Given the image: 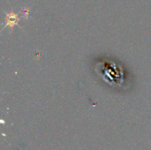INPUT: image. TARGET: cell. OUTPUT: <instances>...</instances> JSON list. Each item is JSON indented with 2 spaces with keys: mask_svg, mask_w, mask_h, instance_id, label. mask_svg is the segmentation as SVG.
I'll use <instances>...</instances> for the list:
<instances>
[{
  "mask_svg": "<svg viewBox=\"0 0 151 150\" xmlns=\"http://www.w3.org/2000/svg\"><path fill=\"white\" fill-rule=\"evenodd\" d=\"M5 20H6V25L11 27H12L15 24H17L19 19L17 17V14H15L13 12H10V13L6 14Z\"/></svg>",
  "mask_w": 151,
  "mask_h": 150,
  "instance_id": "1",
  "label": "cell"
}]
</instances>
